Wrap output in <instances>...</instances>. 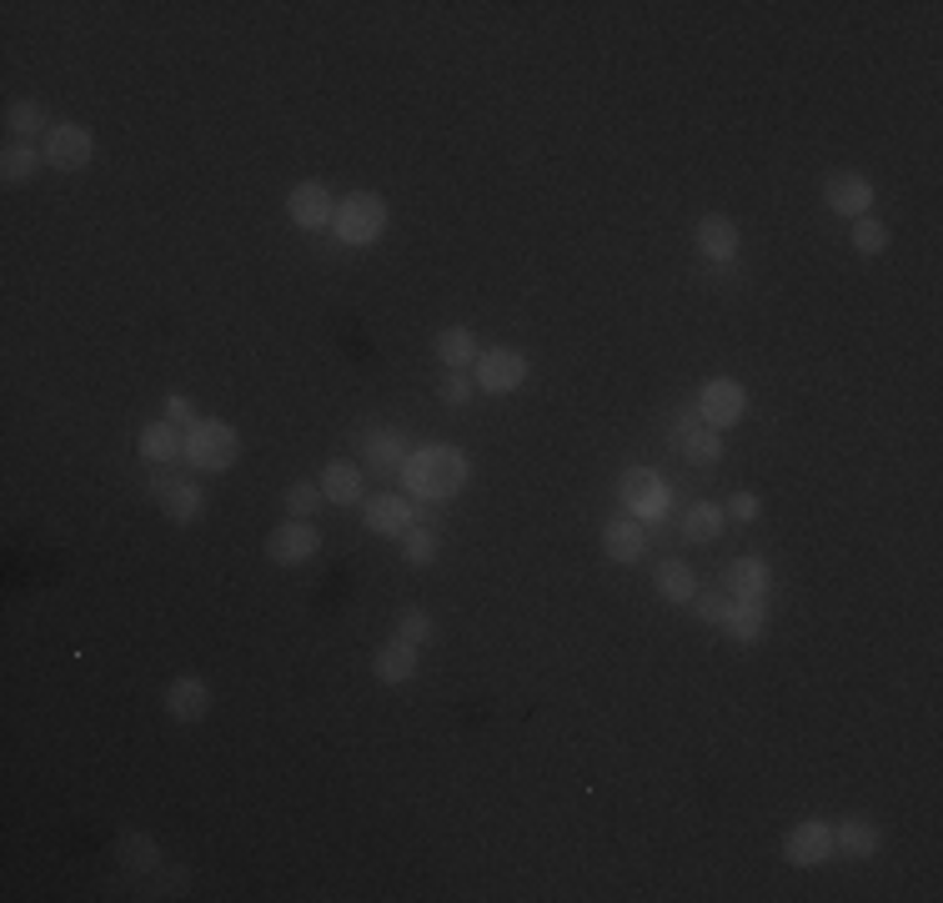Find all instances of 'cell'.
<instances>
[{
  "label": "cell",
  "instance_id": "cell-1",
  "mask_svg": "<svg viewBox=\"0 0 943 903\" xmlns=\"http://www.w3.org/2000/svg\"><path fill=\"white\" fill-rule=\"evenodd\" d=\"M402 477H407V487L417 497L442 503V497H457L462 487H467L472 467H467V457H462L457 447H447V442H432V447L412 452L407 467H402Z\"/></svg>",
  "mask_w": 943,
  "mask_h": 903
},
{
  "label": "cell",
  "instance_id": "cell-2",
  "mask_svg": "<svg viewBox=\"0 0 943 903\" xmlns=\"http://www.w3.org/2000/svg\"><path fill=\"white\" fill-rule=\"evenodd\" d=\"M332 232L342 236L346 246H372L387 232V201H382L377 191H352V196L336 206Z\"/></svg>",
  "mask_w": 943,
  "mask_h": 903
},
{
  "label": "cell",
  "instance_id": "cell-3",
  "mask_svg": "<svg viewBox=\"0 0 943 903\" xmlns=\"http://www.w3.org/2000/svg\"><path fill=\"white\" fill-rule=\"evenodd\" d=\"M186 457H191V467H201V473H226V467L242 457V437H236L231 422H211V417L191 422Z\"/></svg>",
  "mask_w": 943,
  "mask_h": 903
},
{
  "label": "cell",
  "instance_id": "cell-4",
  "mask_svg": "<svg viewBox=\"0 0 943 903\" xmlns=\"http://www.w3.org/2000/svg\"><path fill=\"white\" fill-rule=\"evenodd\" d=\"M672 447H678L688 463H698V467H713L718 457H723V442H718V432L698 417V407L672 412Z\"/></svg>",
  "mask_w": 943,
  "mask_h": 903
},
{
  "label": "cell",
  "instance_id": "cell-5",
  "mask_svg": "<svg viewBox=\"0 0 943 903\" xmlns=\"http://www.w3.org/2000/svg\"><path fill=\"white\" fill-rule=\"evenodd\" d=\"M743 412H748V392H743V382L713 377L708 387H702V397H698V417L708 422L713 432L738 427V422H743Z\"/></svg>",
  "mask_w": 943,
  "mask_h": 903
},
{
  "label": "cell",
  "instance_id": "cell-6",
  "mask_svg": "<svg viewBox=\"0 0 943 903\" xmlns=\"http://www.w3.org/2000/svg\"><path fill=\"white\" fill-rule=\"evenodd\" d=\"M316 547H322V532H316L312 522H302V517L282 522L272 537H266V557H272L276 568H296V562H312Z\"/></svg>",
  "mask_w": 943,
  "mask_h": 903
},
{
  "label": "cell",
  "instance_id": "cell-7",
  "mask_svg": "<svg viewBox=\"0 0 943 903\" xmlns=\"http://www.w3.org/2000/svg\"><path fill=\"white\" fill-rule=\"evenodd\" d=\"M91 156H95V141L85 126H71V121H65V126L45 131V161H51L55 171H85Z\"/></svg>",
  "mask_w": 943,
  "mask_h": 903
},
{
  "label": "cell",
  "instance_id": "cell-8",
  "mask_svg": "<svg viewBox=\"0 0 943 903\" xmlns=\"http://www.w3.org/2000/svg\"><path fill=\"white\" fill-rule=\"evenodd\" d=\"M618 497L632 507V517H662V513H668V493H662V477L652 473V467H632V473H622Z\"/></svg>",
  "mask_w": 943,
  "mask_h": 903
},
{
  "label": "cell",
  "instance_id": "cell-9",
  "mask_svg": "<svg viewBox=\"0 0 943 903\" xmlns=\"http://www.w3.org/2000/svg\"><path fill=\"white\" fill-rule=\"evenodd\" d=\"M783 859L788 863H798V869H813V863H823V859H833V829L829 823H793L788 829V839H783Z\"/></svg>",
  "mask_w": 943,
  "mask_h": 903
},
{
  "label": "cell",
  "instance_id": "cell-10",
  "mask_svg": "<svg viewBox=\"0 0 943 903\" xmlns=\"http://www.w3.org/2000/svg\"><path fill=\"white\" fill-rule=\"evenodd\" d=\"M523 377H527V357L513 347H493L477 357V387L483 392H513L523 387Z\"/></svg>",
  "mask_w": 943,
  "mask_h": 903
},
{
  "label": "cell",
  "instance_id": "cell-11",
  "mask_svg": "<svg viewBox=\"0 0 943 903\" xmlns=\"http://www.w3.org/2000/svg\"><path fill=\"white\" fill-rule=\"evenodd\" d=\"M286 211H292V221L302 226V232L332 226V216H336V206H332V196H326L322 181H302V186L286 196Z\"/></svg>",
  "mask_w": 943,
  "mask_h": 903
},
{
  "label": "cell",
  "instance_id": "cell-12",
  "mask_svg": "<svg viewBox=\"0 0 943 903\" xmlns=\"http://www.w3.org/2000/svg\"><path fill=\"white\" fill-rule=\"evenodd\" d=\"M823 201H829L833 216L859 221L863 211L873 206V186H869V176H859V171H839V176L829 181V191H823Z\"/></svg>",
  "mask_w": 943,
  "mask_h": 903
},
{
  "label": "cell",
  "instance_id": "cell-13",
  "mask_svg": "<svg viewBox=\"0 0 943 903\" xmlns=\"http://www.w3.org/2000/svg\"><path fill=\"white\" fill-rule=\"evenodd\" d=\"M151 493H156L161 513H166L171 522H196L201 507H206L201 487L196 483H176V477H156V483H151Z\"/></svg>",
  "mask_w": 943,
  "mask_h": 903
},
{
  "label": "cell",
  "instance_id": "cell-14",
  "mask_svg": "<svg viewBox=\"0 0 943 903\" xmlns=\"http://www.w3.org/2000/svg\"><path fill=\"white\" fill-rule=\"evenodd\" d=\"M362 517H367V532H377V537H402L412 527V507H407V497H397V493H377Z\"/></svg>",
  "mask_w": 943,
  "mask_h": 903
},
{
  "label": "cell",
  "instance_id": "cell-15",
  "mask_svg": "<svg viewBox=\"0 0 943 903\" xmlns=\"http://www.w3.org/2000/svg\"><path fill=\"white\" fill-rule=\"evenodd\" d=\"M211 708V688L201 683V678H176V683L166 688V713L176 718V723H201Z\"/></svg>",
  "mask_w": 943,
  "mask_h": 903
},
{
  "label": "cell",
  "instance_id": "cell-16",
  "mask_svg": "<svg viewBox=\"0 0 943 903\" xmlns=\"http://www.w3.org/2000/svg\"><path fill=\"white\" fill-rule=\"evenodd\" d=\"M642 547H648V532H642L638 517H618V522L602 527V552H608L612 562H638Z\"/></svg>",
  "mask_w": 943,
  "mask_h": 903
},
{
  "label": "cell",
  "instance_id": "cell-17",
  "mask_svg": "<svg viewBox=\"0 0 943 903\" xmlns=\"http://www.w3.org/2000/svg\"><path fill=\"white\" fill-rule=\"evenodd\" d=\"M723 588L733 592L738 602H763V588H768V568H763V557H738V562H728Z\"/></svg>",
  "mask_w": 943,
  "mask_h": 903
},
{
  "label": "cell",
  "instance_id": "cell-18",
  "mask_svg": "<svg viewBox=\"0 0 943 903\" xmlns=\"http://www.w3.org/2000/svg\"><path fill=\"white\" fill-rule=\"evenodd\" d=\"M372 672H377L382 683H412V678H417V648H412V642H387V648L377 652V658H372Z\"/></svg>",
  "mask_w": 943,
  "mask_h": 903
},
{
  "label": "cell",
  "instance_id": "cell-19",
  "mask_svg": "<svg viewBox=\"0 0 943 903\" xmlns=\"http://www.w3.org/2000/svg\"><path fill=\"white\" fill-rule=\"evenodd\" d=\"M879 843H883V833L873 829V823H863V819H849V823L833 829V849H839L843 859H873Z\"/></svg>",
  "mask_w": 943,
  "mask_h": 903
},
{
  "label": "cell",
  "instance_id": "cell-20",
  "mask_svg": "<svg viewBox=\"0 0 943 903\" xmlns=\"http://www.w3.org/2000/svg\"><path fill=\"white\" fill-rule=\"evenodd\" d=\"M698 252L713 256V262H728L738 252V226L728 216H702L698 221Z\"/></svg>",
  "mask_w": 943,
  "mask_h": 903
},
{
  "label": "cell",
  "instance_id": "cell-21",
  "mask_svg": "<svg viewBox=\"0 0 943 903\" xmlns=\"http://www.w3.org/2000/svg\"><path fill=\"white\" fill-rule=\"evenodd\" d=\"M141 457L146 463H171V457H186V437L176 432V422H151L141 432Z\"/></svg>",
  "mask_w": 943,
  "mask_h": 903
},
{
  "label": "cell",
  "instance_id": "cell-22",
  "mask_svg": "<svg viewBox=\"0 0 943 903\" xmlns=\"http://www.w3.org/2000/svg\"><path fill=\"white\" fill-rule=\"evenodd\" d=\"M41 156L45 151H36L31 141H6V151H0V176H6V186L31 181L36 171H41Z\"/></svg>",
  "mask_w": 943,
  "mask_h": 903
},
{
  "label": "cell",
  "instance_id": "cell-23",
  "mask_svg": "<svg viewBox=\"0 0 943 903\" xmlns=\"http://www.w3.org/2000/svg\"><path fill=\"white\" fill-rule=\"evenodd\" d=\"M718 628H723L733 642H758V638H763V602H738L733 598Z\"/></svg>",
  "mask_w": 943,
  "mask_h": 903
},
{
  "label": "cell",
  "instance_id": "cell-24",
  "mask_svg": "<svg viewBox=\"0 0 943 903\" xmlns=\"http://www.w3.org/2000/svg\"><path fill=\"white\" fill-rule=\"evenodd\" d=\"M322 497H326V503H336V507H352L362 497V473L352 463H326Z\"/></svg>",
  "mask_w": 943,
  "mask_h": 903
},
{
  "label": "cell",
  "instance_id": "cell-25",
  "mask_svg": "<svg viewBox=\"0 0 943 903\" xmlns=\"http://www.w3.org/2000/svg\"><path fill=\"white\" fill-rule=\"evenodd\" d=\"M652 582H658V592H662L668 602H692V598H698V582H692V568H688V562H678V557L658 562Z\"/></svg>",
  "mask_w": 943,
  "mask_h": 903
},
{
  "label": "cell",
  "instance_id": "cell-26",
  "mask_svg": "<svg viewBox=\"0 0 943 903\" xmlns=\"http://www.w3.org/2000/svg\"><path fill=\"white\" fill-rule=\"evenodd\" d=\"M115 859L126 863V869H136V873H151L161 863V849H156V839H151V833H121V839H115Z\"/></svg>",
  "mask_w": 943,
  "mask_h": 903
},
{
  "label": "cell",
  "instance_id": "cell-27",
  "mask_svg": "<svg viewBox=\"0 0 943 903\" xmlns=\"http://www.w3.org/2000/svg\"><path fill=\"white\" fill-rule=\"evenodd\" d=\"M472 357H477V342H472L467 326H447V332H437V362L452 372L472 367Z\"/></svg>",
  "mask_w": 943,
  "mask_h": 903
},
{
  "label": "cell",
  "instance_id": "cell-28",
  "mask_svg": "<svg viewBox=\"0 0 943 903\" xmlns=\"http://www.w3.org/2000/svg\"><path fill=\"white\" fill-rule=\"evenodd\" d=\"M6 131H11V141H31L51 126H45V111L36 101H11L6 105Z\"/></svg>",
  "mask_w": 943,
  "mask_h": 903
},
{
  "label": "cell",
  "instance_id": "cell-29",
  "mask_svg": "<svg viewBox=\"0 0 943 903\" xmlns=\"http://www.w3.org/2000/svg\"><path fill=\"white\" fill-rule=\"evenodd\" d=\"M718 527H723V507H713V503H698L682 513V537H688V542H713Z\"/></svg>",
  "mask_w": 943,
  "mask_h": 903
},
{
  "label": "cell",
  "instance_id": "cell-30",
  "mask_svg": "<svg viewBox=\"0 0 943 903\" xmlns=\"http://www.w3.org/2000/svg\"><path fill=\"white\" fill-rule=\"evenodd\" d=\"M853 246H859L863 256L889 252V226H883V221H873V216H859V221H853Z\"/></svg>",
  "mask_w": 943,
  "mask_h": 903
},
{
  "label": "cell",
  "instance_id": "cell-31",
  "mask_svg": "<svg viewBox=\"0 0 943 903\" xmlns=\"http://www.w3.org/2000/svg\"><path fill=\"white\" fill-rule=\"evenodd\" d=\"M437 552H442L437 532H427V527H407V532H402V557H407V562H432Z\"/></svg>",
  "mask_w": 943,
  "mask_h": 903
},
{
  "label": "cell",
  "instance_id": "cell-32",
  "mask_svg": "<svg viewBox=\"0 0 943 903\" xmlns=\"http://www.w3.org/2000/svg\"><path fill=\"white\" fill-rule=\"evenodd\" d=\"M322 503H326V497H322V483H292V487H286V513L302 517V522H306V517H312Z\"/></svg>",
  "mask_w": 943,
  "mask_h": 903
},
{
  "label": "cell",
  "instance_id": "cell-33",
  "mask_svg": "<svg viewBox=\"0 0 943 903\" xmlns=\"http://www.w3.org/2000/svg\"><path fill=\"white\" fill-rule=\"evenodd\" d=\"M367 463L377 467V473L407 467V463H402V437H387V432H382V437H372V442H367Z\"/></svg>",
  "mask_w": 943,
  "mask_h": 903
},
{
  "label": "cell",
  "instance_id": "cell-34",
  "mask_svg": "<svg viewBox=\"0 0 943 903\" xmlns=\"http://www.w3.org/2000/svg\"><path fill=\"white\" fill-rule=\"evenodd\" d=\"M397 638L417 648L422 638H432V618H427V612H417V608H407V612H402V628H397Z\"/></svg>",
  "mask_w": 943,
  "mask_h": 903
},
{
  "label": "cell",
  "instance_id": "cell-35",
  "mask_svg": "<svg viewBox=\"0 0 943 903\" xmlns=\"http://www.w3.org/2000/svg\"><path fill=\"white\" fill-rule=\"evenodd\" d=\"M758 513H763V503H758V493H738L733 503H728V517H738V522H753Z\"/></svg>",
  "mask_w": 943,
  "mask_h": 903
},
{
  "label": "cell",
  "instance_id": "cell-36",
  "mask_svg": "<svg viewBox=\"0 0 943 903\" xmlns=\"http://www.w3.org/2000/svg\"><path fill=\"white\" fill-rule=\"evenodd\" d=\"M437 397H442V402H452V407H457V402H467V397H472L467 377H462V372H457V377H447V382L437 387Z\"/></svg>",
  "mask_w": 943,
  "mask_h": 903
},
{
  "label": "cell",
  "instance_id": "cell-37",
  "mask_svg": "<svg viewBox=\"0 0 943 903\" xmlns=\"http://www.w3.org/2000/svg\"><path fill=\"white\" fill-rule=\"evenodd\" d=\"M723 612H728V598H702L698 602V618L702 622H723Z\"/></svg>",
  "mask_w": 943,
  "mask_h": 903
},
{
  "label": "cell",
  "instance_id": "cell-38",
  "mask_svg": "<svg viewBox=\"0 0 943 903\" xmlns=\"http://www.w3.org/2000/svg\"><path fill=\"white\" fill-rule=\"evenodd\" d=\"M166 417H171V422H191V402L171 392V397H166Z\"/></svg>",
  "mask_w": 943,
  "mask_h": 903
}]
</instances>
